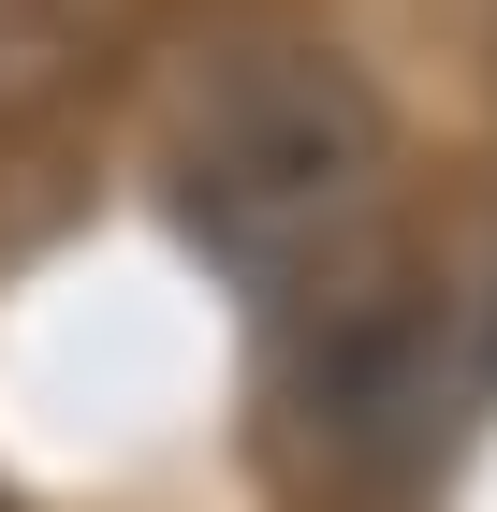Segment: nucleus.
<instances>
[{"mask_svg": "<svg viewBox=\"0 0 497 512\" xmlns=\"http://www.w3.org/2000/svg\"><path fill=\"white\" fill-rule=\"evenodd\" d=\"M132 15L147 0H0V118L15 103H74V88L117 74V44H132Z\"/></svg>", "mask_w": 497, "mask_h": 512, "instance_id": "7ed1b4c3", "label": "nucleus"}, {"mask_svg": "<svg viewBox=\"0 0 497 512\" xmlns=\"http://www.w3.org/2000/svg\"><path fill=\"white\" fill-rule=\"evenodd\" d=\"M161 205H176V235L234 278V293H264L307 308L322 278H351L366 249L395 235V103L381 74L351 59V44L293 30V15H234L176 59L161 88Z\"/></svg>", "mask_w": 497, "mask_h": 512, "instance_id": "f257e3e1", "label": "nucleus"}, {"mask_svg": "<svg viewBox=\"0 0 497 512\" xmlns=\"http://www.w3.org/2000/svg\"><path fill=\"white\" fill-rule=\"evenodd\" d=\"M497 395V235L410 249L381 235L351 278L278 308V439L322 483H410Z\"/></svg>", "mask_w": 497, "mask_h": 512, "instance_id": "f03ea898", "label": "nucleus"}]
</instances>
